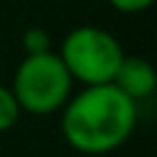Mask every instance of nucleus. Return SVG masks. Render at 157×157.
Masks as SVG:
<instances>
[{"label":"nucleus","mask_w":157,"mask_h":157,"mask_svg":"<svg viewBox=\"0 0 157 157\" xmlns=\"http://www.w3.org/2000/svg\"><path fill=\"white\" fill-rule=\"evenodd\" d=\"M137 125V103L115 83L83 86L61 108V135L81 155H108L128 142Z\"/></svg>","instance_id":"f257e3e1"},{"label":"nucleus","mask_w":157,"mask_h":157,"mask_svg":"<svg viewBox=\"0 0 157 157\" xmlns=\"http://www.w3.org/2000/svg\"><path fill=\"white\" fill-rule=\"evenodd\" d=\"M71 88L74 78L56 52L25 54L10 83L20 110L32 115H52L61 110L71 96Z\"/></svg>","instance_id":"f03ea898"},{"label":"nucleus","mask_w":157,"mask_h":157,"mask_svg":"<svg viewBox=\"0 0 157 157\" xmlns=\"http://www.w3.org/2000/svg\"><path fill=\"white\" fill-rule=\"evenodd\" d=\"M125 52L120 42L103 27L81 25L74 27L59 49V59L64 61L66 71L81 86H98L113 83L115 71L123 61Z\"/></svg>","instance_id":"7ed1b4c3"},{"label":"nucleus","mask_w":157,"mask_h":157,"mask_svg":"<svg viewBox=\"0 0 157 157\" xmlns=\"http://www.w3.org/2000/svg\"><path fill=\"white\" fill-rule=\"evenodd\" d=\"M115 88L123 91L128 98H132L135 103L142 101V98H150L155 93V86H157V74H155V66L142 59V56H123L118 71H115V78H113Z\"/></svg>","instance_id":"20e7f679"},{"label":"nucleus","mask_w":157,"mask_h":157,"mask_svg":"<svg viewBox=\"0 0 157 157\" xmlns=\"http://www.w3.org/2000/svg\"><path fill=\"white\" fill-rule=\"evenodd\" d=\"M22 110L10 91V86H0V132H7L10 128L17 125Z\"/></svg>","instance_id":"39448f33"},{"label":"nucleus","mask_w":157,"mask_h":157,"mask_svg":"<svg viewBox=\"0 0 157 157\" xmlns=\"http://www.w3.org/2000/svg\"><path fill=\"white\" fill-rule=\"evenodd\" d=\"M22 47H25V54H44V52H52V37L42 27H29L22 34Z\"/></svg>","instance_id":"423d86ee"},{"label":"nucleus","mask_w":157,"mask_h":157,"mask_svg":"<svg viewBox=\"0 0 157 157\" xmlns=\"http://www.w3.org/2000/svg\"><path fill=\"white\" fill-rule=\"evenodd\" d=\"M155 0H108V5L118 12H125V15H135V12H142L152 5Z\"/></svg>","instance_id":"0eeeda50"}]
</instances>
